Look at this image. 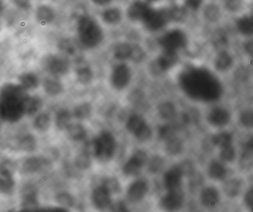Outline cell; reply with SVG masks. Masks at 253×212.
Returning <instances> with one entry per match:
<instances>
[{"mask_svg": "<svg viewBox=\"0 0 253 212\" xmlns=\"http://www.w3.org/2000/svg\"><path fill=\"white\" fill-rule=\"evenodd\" d=\"M22 208L25 212H33L38 209L36 191L32 187H26L23 190Z\"/></svg>", "mask_w": 253, "mask_h": 212, "instance_id": "7402d4cb", "label": "cell"}, {"mask_svg": "<svg viewBox=\"0 0 253 212\" xmlns=\"http://www.w3.org/2000/svg\"><path fill=\"white\" fill-rule=\"evenodd\" d=\"M183 173L180 166H175L167 170L164 174V182L167 190L180 188Z\"/></svg>", "mask_w": 253, "mask_h": 212, "instance_id": "ac0fdd59", "label": "cell"}, {"mask_svg": "<svg viewBox=\"0 0 253 212\" xmlns=\"http://www.w3.org/2000/svg\"><path fill=\"white\" fill-rule=\"evenodd\" d=\"M211 142L217 148H223L225 147L229 146L232 145L233 142V136L232 133L229 132L224 131L220 132L212 136Z\"/></svg>", "mask_w": 253, "mask_h": 212, "instance_id": "83f0119b", "label": "cell"}, {"mask_svg": "<svg viewBox=\"0 0 253 212\" xmlns=\"http://www.w3.org/2000/svg\"><path fill=\"white\" fill-rule=\"evenodd\" d=\"M147 161V154L145 151L139 150L128 160L124 167V172L128 176H135L140 173Z\"/></svg>", "mask_w": 253, "mask_h": 212, "instance_id": "7c38bea8", "label": "cell"}, {"mask_svg": "<svg viewBox=\"0 0 253 212\" xmlns=\"http://www.w3.org/2000/svg\"><path fill=\"white\" fill-rule=\"evenodd\" d=\"M244 147H245V149L253 152V135L247 139V142L244 144Z\"/></svg>", "mask_w": 253, "mask_h": 212, "instance_id": "91938a15", "label": "cell"}, {"mask_svg": "<svg viewBox=\"0 0 253 212\" xmlns=\"http://www.w3.org/2000/svg\"><path fill=\"white\" fill-rule=\"evenodd\" d=\"M57 203L65 207H71L74 204L73 198L70 194H67V193H61L57 195Z\"/></svg>", "mask_w": 253, "mask_h": 212, "instance_id": "681fc988", "label": "cell"}, {"mask_svg": "<svg viewBox=\"0 0 253 212\" xmlns=\"http://www.w3.org/2000/svg\"><path fill=\"white\" fill-rule=\"evenodd\" d=\"M223 11H225L222 4H217L214 1L206 2L201 13H202L204 21L210 24H216L220 22L223 18Z\"/></svg>", "mask_w": 253, "mask_h": 212, "instance_id": "8fae6325", "label": "cell"}, {"mask_svg": "<svg viewBox=\"0 0 253 212\" xmlns=\"http://www.w3.org/2000/svg\"><path fill=\"white\" fill-rule=\"evenodd\" d=\"M20 147L25 151H35L37 147L36 140L33 136L28 135L20 140Z\"/></svg>", "mask_w": 253, "mask_h": 212, "instance_id": "f6af8a7d", "label": "cell"}, {"mask_svg": "<svg viewBox=\"0 0 253 212\" xmlns=\"http://www.w3.org/2000/svg\"><path fill=\"white\" fill-rule=\"evenodd\" d=\"M179 61L178 53L163 50L155 61V65L159 72H167L174 68Z\"/></svg>", "mask_w": 253, "mask_h": 212, "instance_id": "2e32d148", "label": "cell"}, {"mask_svg": "<svg viewBox=\"0 0 253 212\" xmlns=\"http://www.w3.org/2000/svg\"><path fill=\"white\" fill-rule=\"evenodd\" d=\"M234 27L237 32L243 37H253V5L235 16Z\"/></svg>", "mask_w": 253, "mask_h": 212, "instance_id": "52a82bcc", "label": "cell"}, {"mask_svg": "<svg viewBox=\"0 0 253 212\" xmlns=\"http://www.w3.org/2000/svg\"><path fill=\"white\" fill-rule=\"evenodd\" d=\"M78 35L81 44L87 48L97 47L104 40L101 25L90 16H82L78 21Z\"/></svg>", "mask_w": 253, "mask_h": 212, "instance_id": "3957f363", "label": "cell"}, {"mask_svg": "<svg viewBox=\"0 0 253 212\" xmlns=\"http://www.w3.org/2000/svg\"><path fill=\"white\" fill-rule=\"evenodd\" d=\"M50 126V119L47 114H40L35 119V126L41 131H46Z\"/></svg>", "mask_w": 253, "mask_h": 212, "instance_id": "b9f144b4", "label": "cell"}, {"mask_svg": "<svg viewBox=\"0 0 253 212\" xmlns=\"http://www.w3.org/2000/svg\"><path fill=\"white\" fill-rule=\"evenodd\" d=\"M151 6L146 0H135L126 9V16L132 22H142Z\"/></svg>", "mask_w": 253, "mask_h": 212, "instance_id": "5bb4252c", "label": "cell"}, {"mask_svg": "<svg viewBox=\"0 0 253 212\" xmlns=\"http://www.w3.org/2000/svg\"><path fill=\"white\" fill-rule=\"evenodd\" d=\"M183 142L177 136L166 141V151L170 155L175 156L181 153L183 150Z\"/></svg>", "mask_w": 253, "mask_h": 212, "instance_id": "4dcf8cb0", "label": "cell"}, {"mask_svg": "<svg viewBox=\"0 0 253 212\" xmlns=\"http://www.w3.org/2000/svg\"><path fill=\"white\" fill-rule=\"evenodd\" d=\"M60 47L65 54L69 55V56H74L77 52V48L75 44L69 40L62 41L60 44Z\"/></svg>", "mask_w": 253, "mask_h": 212, "instance_id": "7dc6e473", "label": "cell"}, {"mask_svg": "<svg viewBox=\"0 0 253 212\" xmlns=\"http://www.w3.org/2000/svg\"><path fill=\"white\" fill-rule=\"evenodd\" d=\"M126 127L128 131L133 133L140 141L144 142L150 139L152 136L150 127L139 116H131L127 122Z\"/></svg>", "mask_w": 253, "mask_h": 212, "instance_id": "ba28073f", "label": "cell"}, {"mask_svg": "<svg viewBox=\"0 0 253 212\" xmlns=\"http://www.w3.org/2000/svg\"><path fill=\"white\" fill-rule=\"evenodd\" d=\"M133 46L128 43H121L115 47L114 55L119 60L131 59L132 54Z\"/></svg>", "mask_w": 253, "mask_h": 212, "instance_id": "f1b7e54d", "label": "cell"}, {"mask_svg": "<svg viewBox=\"0 0 253 212\" xmlns=\"http://www.w3.org/2000/svg\"><path fill=\"white\" fill-rule=\"evenodd\" d=\"M110 194V191L103 185L96 188L92 193V201L94 206L100 209L107 207L111 203Z\"/></svg>", "mask_w": 253, "mask_h": 212, "instance_id": "44dd1931", "label": "cell"}, {"mask_svg": "<svg viewBox=\"0 0 253 212\" xmlns=\"http://www.w3.org/2000/svg\"><path fill=\"white\" fill-rule=\"evenodd\" d=\"M149 187L146 181L139 179L130 185L127 191V197L131 203H138L147 194Z\"/></svg>", "mask_w": 253, "mask_h": 212, "instance_id": "e0dca14e", "label": "cell"}, {"mask_svg": "<svg viewBox=\"0 0 253 212\" xmlns=\"http://www.w3.org/2000/svg\"><path fill=\"white\" fill-rule=\"evenodd\" d=\"M69 135L75 140H83L86 136V131L84 126L80 124L71 125L67 129Z\"/></svg>", "mask_w": 253, "mask_h": 212, "instance_id": "d590c367", "label": "cell"}, {"mask_svg": "<svg viewBox=\"0 0 253 212\" xmlns=\"http://www.w3.org/2000/svg\"><path fill=\"white\" fill-rule=\"evenodd\" d=\"M201 203L207 208H214L220 201V194L217 188L213 186H207L200 194Z\"/></svg>", "mask_w": 253, "mask_h": 212, "instance_id": "ffe728a7", "label": "cell"}, {"mask_svg": "<svg viewBox=\"0 0 253 212\" xmlns=\"http://www.w3.org/2000/svg\"><path fill=\"white\" fill-rule=\"evenodd\" d=\"M184 200V195L181 188L168 190L161 200V206L167 210H176L181 207Z\"/></svg>", "mask_w": 253, "mask_h": 212, "instance_id": "4fadbf2b", "label": "cell"}, {"mask_svg": "<svg viewBox=\"0 0 253 212\" xmlns=\"http://www.w3.org/2000/svg\"><path fill=\"white\" fill-rule=\"evenodd\" d=\"M220 160L226 163H231L235 158V150L232 145L225 148H220V154H219Z\"/></svg>", "mask_w": 253, "mask_h": 212, "instance_id": "60d3db41", "label": "cell"}, {"mask_svg": "<svg viewBox=\"0 0 253 212\" xmlns=\"http://www.w3.org/2000/svg\"><path fill=\"white\" fill-rule=\"evenodd\" d=\"M159 136L161 139L167 141L176 136V128L171 125H165L159 129Z\"/></svg>", "mask_w": 253, "mask_h": 212, "instance_id": "ee69618b", "label": "cell"}, {"mask_svg": "<svg viewBox=\"0 0 253 212\" xmlns=\"http://www.w3.org/2000/svg\"><path fill=\"white\" fill-rule=\"evenodd\" d=\"M253 166V152L244 149L240 157V166L242 169H250Z\"/></svg>", "mask_w": 253, "mask_h": 212, "instance_id": "7bdbcfd3", "label": "cell"}, {"mask_svg": "<svg viewBox=\"0 0 253 212\" xmlns=\"http://www.w3.org/2000/svg\"><path fill=\"white\" fill-rule=\"evenodd\" d=\"M131 73L129 67L126 64L117 65L111 74V83L117 90L125 88L131 81Z\"/></svg>", "mask_w": 253, "mask_h": 212, "instance_id": "9c48e42d", "label": "cell"}, {"mask_svg": "<svg viewBox=\"0 0 253 212\" xmlns=\"http://www.w3.org/2000/svg\"><path fill=\"white\" fill-rule=\"evenodd\" d=\"M244 202L247 207L253 211V187L246 193L244 196Z\"/></svg>", "mask_w": 253, "mask_h": 212, "instance_id": "11a10c76", "label": "cell"}, {"mask_svg": "<svg viewBox=\"0 0 253 212\" xmlns=\"http://www.w3.org/2000/svg\"><path fill=\"white\" fill-rule=\"evenodd\" d=\"M240 124L246 128H253V110L246 109L239 116Z\"/></svg>", "mask_w": 253, "mask_h": 212, "instance_id": "ab89813d", "label": "cell"}, {"mask_svg": "<svg viewBox=\"0 0 253 212\" xmlns=\"http://www.w3.org/2000/svg\"><path fill=\"white\" fill-rule=\"evenodd\" d=\"M146 1H147L149 3H156L161 1V0H146Z\"/></svg>", "mask_w": 253, "mask_h": 212, "instance_id": "94428289", "label": "cell"}, {"mask_svg": "<svg viewBox=\"0 0 253 212\" xmlns=\"http://www.w3.org/2000/svg\"><path fill=\"white\" fill-rule=\"evenodd\" d=\"M78 81L82 84H88L93 77L92 71L88 66L81 67L77 70Z\"/></svg>", "mask_w": 253, "mask_h": 212, "instance_id": "f35d334b", "label": "cell"}, {"mask_svg": "<svg viewBox=\"0 0 253 212\" xmlns=\"http://www.w3.org/2000/svg\"><path fill=\"white\" fill-rule=\"evenodd\" d=\"M25 114H34L42 106V101L37 96H28L24 101Z\"/></svg>", "mask_w": 253, "mask_h": 212, "instance_id": "d6a6232c", "label": "cell"}, {"mask_svg": "<svg viewBox=\"0 0 253 212\" xmlns=\"http://www.w3.org/2000/svg\"><path fill=\"white\" fill-rule=\"evenodd\" d=\"M21 85L5 84L1 90L0 113L2 120L14 122L21 119L24 111V101L29 96Z\"/></svg>", "mask_w": 253, "mask_h": 212, "instance_id": "7a4b0ae2", "label": "cell"}, {"mask_svg": "<svg viewBox=\"0 0 253 212\" xmlns=\"http://www.w3.org/2000/svg\"><path fill=\"white\" fill-rule=\"evenodd\" d=\"M169 22L171 19L169 9L151 7L141 22L149 32H158L164 29Z\"/></svg>", "mask_w": 253, "mask_h": 212, "instance_id": "5b68a950", "label": "cell"}, {"mask_svg": "<svg viewBox=\"0 0 253 212\" xmlns=\"http://www.w3.org/2000/svg\"><path fill=\"white\" fill-rule=\"evenodd\" d=\"M71 120H72V117L67 110H60L56 117V125L58 128L61 130L68 129L71 126Z\"/></svg>", "mask_w": 253, "mask_h": 212, "instance_id": "e575fe53", "label": "cell"}, {"mask_svg": "<svg viewBox=\"0 0 253 212\" xmlns=\"http://www.w3.org/2000/svg\"><path fill=\"white\" fill-rule=\"evenodd\" d=\"M42 162L41 159L37 157H31L25 161L23 164V170L27 173H35L42 167Z\"/></svg>", "mask_w": 253, "mask_h": 212, "instance_id": "74e56055", "label": "cell"}, {"mask_svg": "<svg viewBox=\"0 0 253 212\" xmlns=\"http://www.w3.org/2000/svg\"><path fill=\"white\" fill-rule=\"evenodd\" d=\"M43 87L45 92L51 96H56L61 93L63 90V86L60 82L54 79H45L43 83Z\"/></svg>", "mask_w": 253, "mask_h": 212, "instance_id": "836d02e7", "label": "cell"}, {"mask_svg": "<svg viewBox=\"0 0 253 212\" xmlns=\"http://www.w3.org/2000/svg\"><path fill=\"white\" fill-rule=\"evenodd\" d=\"M164 160L161 157H156L150 163V170L154 173L159 171L164 166Z\"/></svg>", "mask_w": 253, "mask_h": 212, "instance_id": "f5cc1de1", "label": "cell"}, {"mask_svg": "<svg viewBox=\"0 0 253 212\" xmlns=\"http://www.w3.org/2000/svg\"><path fill=\"white\" fill-rule=\"evenodd\" d=\"M14 4L22 9H29L31 7V0H13Z\"/></svg>", "mask_w": 253, "mask_h": 212, "instance_id": "6f0895ef", "label": "cell"}, {"mask_svg": "<svg viewBox=\"0 0 253 212\" xmlns=\"http://www.w3.org/2000/svg\"><path fill=\"white\" fill-rule=\"evenodd\" d=\"M20 85L26 90L37 88L39 85L38 77L32 73H26L19 77Z\"/></svg>", "mask_w": 253, "mask_h": 212, "instance_id": "f546056e", "label": "cell"}, {"mask_svg": "<svg viewBox=\"0 0 253 212\" xmlns=\"http://www.w3.org/2000/svg\"><path fill=\"white\" fill-rule=\"evenodd\" d=\"M234 58L229 51L221 50L215 55L213 65L216 71L223 73L229 71L233 66Z\"/></svg>", "mask_w": 253, "mask_h": 212, "instance_id": "d6986e66", "label": "cell"}, {"mask_svg": "<svg viewBox=\"0 0 253 212\" xmlns=\"http://www.w3.org/2000/svg\"><path fill=\"white\" fill-rule=\"evenodd\" d=\"M181 90L195 100L211 102L219 99L223 93V86L217 76L204 67L185 68L179 75Z\"/></svg>", "mask_w": 253, "mask_h": 212, "instance_id": "6da1fadb", "label": "cell"}, {"mask_svg": "<svg viewBox=\"0 0 253 212\" xmlns=\"http://www.w3.org/2000/svg\"><path fill=\"white\" fill-rule=\"evenodd\" d=\"M35 16L37 20L41 25H47L54 22L56 14L52 7L42 4L37 9Z\"/></svg>", "mask_w": 253, "mask_h": 212, "instance_id": "cb8c5ba5", "label": "cell"}, {"mask_svg": "<svg viewBox=\"0 0 253 212\" xmlns=\"http://www.w3.org/2000/svg\"><path fill=\"white\" fill-rule=\"evenodd\" d=\"M207 0H182L181 4L189 13H199Z\"/></svg>", "mask_w": 253, "mask_h": 212, "instance_id": "8d00e7d4", "label": "cell"}, {"mask_svg": "<svg viewBox=\"0 0 253 212\" xmlns=\"http://www.w3.org/2000/svg\"><path fill=\"white\" fill-rule=\"evenodd\" d=\"M182 171H183V175L192 174L193 172V166L190 162L185 161L182 164L179 165Z\"/></svg>", "mask_w": 253, "mask_h": 212, "instance_id": "9f6ffc18", "label": "cell"}, {"mask_svg": "<svg viewBox=\"0 0 253 212\" xmlns=\"http://www.w3.org/2000/svg\"><path fill=\"white\" fill-rule=\"evenodd\" d=\"M91 111V105L89 104H83V105H80V106L75 108V115L77 118L83 120V119H85L89 117Z\"/></svg>", "mask_w": 253, "mask_h": 212, "instance_id": "bcb514c9", "label": "cell"}, {"mask_svg": "<svg viewBox=\"0 0 253 212\" xmlns=\"http://www.w3.org/2000/svg\"><path fill=\"white\" fill-rule=\"evenodd\" d=\"M76 166L80 169H87L91 166V160L89 156L87 154H80L76 158Z\"/></svg>", "mask_w": 253, "mask_h": 212, "instance_id": "c3c4849f", "label": "cell"}, {"mask_svg": "<svg viewBox=\"0 0 253 212\" xmlns=\"http://www.w3.org/2000/svg\"><path fill=\"white\" fill-rule=\"evenodd\" d=\"M241 189H242V182L238 178H232L223 184V192L227 197L231 198H234L239 195Z\"/></svg>", "mask_w": 253, "mask_h": 212, "instance_id": "484cf974", "label": "cell"}, {"mask_svg": "<svg viewBox=\"0 0 253 212\" xmlns=\"http://www.w3.org/2000/svg\"><path fill=\"white\" fill-rule=\"evenodd\" d=\"M231 116L229 111L223 107H214L207 115V121L214 127H221L229 124Z\"/></svg>", "mask_w": 253, "mask_h": 212, "instance_id": "9a60e30c", "label": "cell"}, {"mask_svg": "<svg viewBox=\"0 0 253 212\" xmlns=\"http://www.w3.org/2000/svg\"><path fill=\"white\" fill-rule=\"evenodd\" d=\"M95 157L100 161L107 162L113 157L116 151V141L112 133L103 132L93 143Z\"/></svg>", "mask_w": 253, "mask_h": 212, "instance_id": "8992f818", "label": "cell"}, {"mask_svg": "<svg viewBox=\"0 0 253 212\" xmlns=\"http://www.w3.org/2000/svg\"><path fill=\"white\" fill-rule=\"evenodd\" d=\"M103 185L106 187L111 193L118 192L120 191L119 182L115 179H106Z\"/></svg>", "mask_w": 253, "mask_h": 212, "instance_id": "f907efd6", "label": "cell"}, {"mask_svg": "<svg viewBox=\"0 0 253 212\" xmlns=\"http://www.w3.org/2000/svg\"><path fill=\"white\" fill-rule=\"evenodd\" d=\"M244 51L247 53L248 56H251L253 58V37H250L247 38L245 42L244 43Z\"/></svg>", "mask_w": 253, "mask_h": 212, "instance_id": "db71d44e", "label": "cell"}, {"mask_svg": "<svg viewBox=\"0 0 253 212\" xmlns=\"http://www.w3.org/2000/svg\"><path fill=\"white\" fill-rule=\"evenodd\" d=\"M158 43L163 50L176 52L186 48L189 43V35L186 30L180 26L167 30L158 39Z\"/></svg>", "mask_w": 253, "mask_h": 212, "instance_id": "277c9868", "label": "cell"}, {"mask_svg": "<svg viewBox=\"0 0 253 212\" xmlns=\"http://www.w3.org/2000/svg\"><path fill=\"white\" fill-rule=\"evenodd\" d=\"M208 174L211 179L221 180L227 174V169L221 162L212 161L209 166Z\"/></svg>", "mask_w": 253, "mask_h": 212, "instance_id": "4316f807", "label": "cell"}, {"mask_svg": "<svg viewBox=\"0 0 253 212\" xmlns=\"http://www.w3.org/2000/svg\"><path fill=\"white\" fill-rule=\"evenodd\" d=\"M47 71L52 75L59 77L67 74L69 71V62L65 56L52 55L47 58L45 62Z\"/></svg>", "mask_w": 253, "mask_h": 212, "instance_id": "30bf717a", "label": "cell"}, {"mask_svg": "<svg viewBox=\"0 0 253 212\" xmlns=\"http://www.w3.org/2000/svg\"><path fill=\"white\" fill-rule=\"evenodd\" d=\"M145 53L143 49L140 46H133L132 54H131V59L134 62H140L144 58Z\"/></svg>", "mask_w": 253, "mask_h": 212, "instance_id": "816d5d0a", "label": "cell"}, {"mask_svg": "<svg viewBox=\"0 0 253 212\" xmlns=\"http://www.w3.org/2000/svg\"><path fill=\"white\" fill-rule=\"evenodd\" d=\"M158 111L161 117L167 120H173L177 114L175 106L170 102H163L158 107Z\"/></svg>", "mask_w": 253, "mask_h": 212, "instance_id": "1f68e13d", "label": "cell"}, {"mask_svg": "<svg viewBox=\"0 0 253 212\" xmlns=\"http://www.w3.org/2000/svg\"><path fill=\"white\" fill-rule=\"evenodd\" d=\"M102 20L109 25L121 23L123 19L122 10L117 7H107L101 13Z\"/></svg>", "mask_w": 253, "mask_h": 212, "instance_id": "d4e9b609", "label": "cell"}, {"mask_svg": "<svg viewBox=\"0 0 253 212\" xmlns=\"http://www.w3.org/2000/svg\"><path fill=\"white\" fill-rule=\"evenodd\" d=\"M14 182L12 178V173L8 165H2L0 171V190L2 193L8 194L11 192L14 188Z\"/></svg>", "mask_w": 253, "mask_h": 212, "instance_id": "603a6c76", "label": "cell"}, {"mask_svg": "<svg viewBox=\"0 0 253 212\" xmlns=\"http://www.w3.org/2000/svg\"><path fill=\"white\" fill-rule=\"evenodd\" d=\"M91 1L94 5L98 6V7H105V6L110 4L114 0H91Z\"/></svg>", "mask_w": 253, "mask_h": 212, "instance_id": "680465c9", "label": "cell"}]
</instances>
